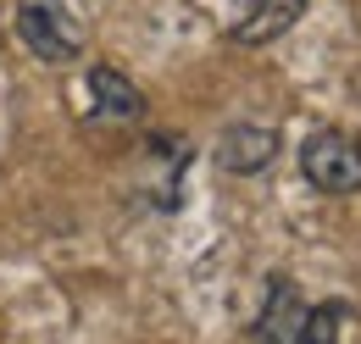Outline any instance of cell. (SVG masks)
Returning a JSON list of instances; mask_svg holds the SVG:
<instances>
[{
	"mask_svg": "<svg viewBox=\"0 0 361 344\" xmlns=\"http://www.w3.org/2000/svg\"><path fill=\"white\" fill-rule=\"evenodd\" d=\"M84 89H90V117L94 123H139L145 117V94L117 67H90Z\"/></svg>",
	"mask_w": 361,
	"mask_h": 344,
	"instance_id": "5b68a950",
	"label": "cell"
},
{
	"mask_svg": "<svg viewBox=\"0 0 361 344\" xmlns=\"http://www.w3.org/2000/svg\"><path fill=\"white\" fill-rule=\"evenodd\" d=\"M306 295L289 283V278H267V300L250 322V344H300V328H306Z\"/></svg>",
	"mask_w": 361,
	"mask_h": 344,
	"instance_id": "3957f363",
	"label": "cell"
},
{
	"mask_svg": "<svg viewBox=\"0 0 361 344\" xmlns=\"http://www.w3.org/2000/svg\"><path fill=\"white\" fill-rule=\"evenodd\" d=\"M300 172L317 195H361V139L345 128H317L300 145Z\"/></svg>",
	"mask_w": 361,
	"mask_h": 344,
	"instance_id": "7a4b0ae2",
	"label": "cell"
},
{
	"mask_svg": "<svg viewBox=\"0 0 361 344\" xmlns=\"http://www.w3.org/2000/svg\"><path fill=\"white\" fill-rule=\"evenodd\" d=\"M339 328H345V305L322 300L306 311V328H300V344H339Z\"/></svg>",
	"mask_w": 361,
	"mask_h": 344,
	"instance_id": "52a82bcc",
	"label": "cell"
},
{
	"mask_svg": "<svg viewBox=\"0 0 361 344\" xmlns=\"http://www.w3.org/2000/svg\"><path fill=\"white\" fill-rule=\"evenodd\" d=\"M312 0H245V11L228 23V34L239 44H272L278 34H289L306 17Z\"/></svg>",
	"mask_w": 361,
	"mask_h": 344,
	"instance_id": "8992f818",
	"label": "cell"
},
{
	"mask_svg": "<svg viewBox=\"0 0 361 344\" xmlns=\"http://www.w3.org/2000/svg\"><path fill=\"white\" fill-rule=\"evenodd\" d=\"M17 39L45 67H67L84 56V28L67 11V0H17Z\"/></svg>",
	"mask_w": 361,
	"mask_h": 344,
	"instance_id": "6da1fadb",
	"label": "cell"
},
{
	"mask_svg": "<svg viewBox=\"0 0 361 344\" xmlns=\"http://www.w3.org/2000/svg\"><path fill=\"white\" fill-rule=\"evenodd\" d=\"M278 161V133L262 128V123H228L223 139H217V167L233 172V178H256Z\"/></svg>",
	"mask_w": 361,
	"mask_h": 344,
	"instance_id": "277c9868",
	"label": "cell"
}]
</instances>
